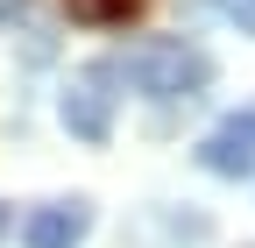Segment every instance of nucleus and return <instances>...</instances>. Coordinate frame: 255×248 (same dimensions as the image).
<instances>
[{
	"instance_id": "obj_1",
	"label": "nucleus",
	"mask_w": 255,
	"mask_h": 248,
	"mask_svg": "<svg viewBox=\"0 0 255 248\" xmlns=\"http://www.w3.org/2000/svg\"><path fill=\"white\" fill-rule=\"evenodd\" d=\"M114 78H128L142 100H199L213 85V57L199 43L156 36V43H135L128 57H114Z\"/></svg>"
},
{
	"instance_id": "obj_2",
	"label": "nucleus",
	"mask_w": 255,
	"mask_h": 248,
	"mask_svg": "<svg viewBox=\"0 0 255 248\" xmlns=\"http://www.w3.org/2000/svg\"><path fill=\"white\" fill-rule=\"evenodd\" d=\"M57 114H64V128H71L78 142H107V128H114V64H85V71H71Z\"/></svg>"
},
{
	"instance_id": "obj_3",
	"label": "nucleus",
	"mask_w": 255,
	"mask_h": 248,
	"mask_svg": "<svg viewBox=\"0 0 255 248\" xmlns=\"http://www.w3.org/2000/svg\"><path fill=\"white\" fill-rule=\"evenodd\" d=\"M199 163H206L213 177H248V170H255V100H248L241 114H227V121L199 142Z\"/></svg>"
},
{
	"instance_id": "obj_4",
	"label": "nucleus",
	"mask_w": 255,
	"mask_h": 248,
	"mask_svg": "<svg viewBox=\"0 0 255 248\" xmlns=\"http://www.w3.org/2000/svg\"><path fill=\"white\" fill-rule=\"evenodd\" d=\"M85 227H92L85 199H57V206H36L21 220V248H78Z\"/></svg>"
},
{
	"instance_id": "obj_5",
	"label": "nucleus",
	"mask_w": 255,
	"mask_h": 248,
	"mask_svg": "<svg viewBox=\"0 0 255 248\" xmlns=\"http://www.w3.org/2000/svg\"><path fill=\"white\" fill-rule=\"evenodd\" d=\"M64 7H71L78 21H128L142 0H64Z\"/></svg>"
},
{
	"instance_id": "obj_6",
	"label": "nucleus",
	"mask_w": 255,
	"mask_h": 248,
	"mask_svg": "<svg viewBox=\"0 0 255 248\" xmlns=\"http://www.w3.org/2000/svg\"><path fill=\"white\" fill-rule=\"evenodd\" d=\"M213 7H220V14H227V21H241V28H248V36H255V0H213Z\"/></svg>"
},
{
	"instance_id": "obj_7",
	"label": "nucleus",
	"mask_w": 255,
	"mask_h": 248,
	"mask_svg": "<svg viewBox=\"0 0 255 248\" xmlns=\"http://www.w3.org/2000/svg\"><path fill=\"white\" fill-rule=\"evenodd\" d=\"M0 234H7V213H0Z\"/></svg>"
}]
</instances>
